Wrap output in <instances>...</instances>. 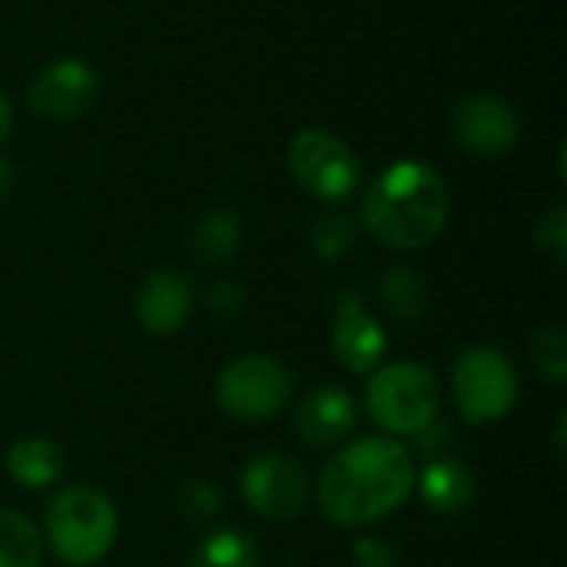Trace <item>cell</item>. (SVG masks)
Returning <instances> with one entry per match:
<instances>
[{
  "label": "cell",
  "mask_w": 567,
  "mask_h": 567,
  "mask_svg": "<svg viewBox=\"0 0 567 567\" xmlns=\"http://www.w3.org/2000/svg\"><path fill=\"white\" fill-rule=\"evenodd\" d=\"M13 183H17V169L7 156H0V206L13 196Z\"/></svg>",
  "instance_id": "4316f807"
},
{
  "label": "cell",
  "mask_w": 567,
  "mask_h": 567,
  "mask_svg": "<svg viewBox=\"0 0 567 567\" xmlns=\"http://www.w3.org/2000/svg\"><path fill=\"white\" fill-rule=\"evenodd\" d=\"M43 535L37 522L17 508H0V567H40Z\"/></svg>",
  "instance_id": "ac0fdd59"
},
{
  "label": "cell",
  "mask_w": 567,
  "mask_h": 567,
  "mask_svg": "<svg viewBox=\"0 0 567 567\" xmlns=\"http://www.w3.org/2000/svg\"><path fill=\"white\" fill-rule=\"evenodd\" d=\"M239 495L262 522H292L312 498L302 462L286 452H259L239 472Z\"/></svg>",
  "instance_id": "ba28073f"
},
{
  "label": "cell",
  "mask_w": 567,
  "mask_h": 567,
  "mask_svg": "<svg viewBox=\"0 0 567 567\" xmlns=\"http://www.w3.org/2000/svg\"><path fill=\"white\" fill-rule=\"evenodd\" d=\"M449 130L465 153L478 159H498L518 146L522 116L502 93L475 90L455 100L449 113Z\"/></svg>",
  "instance_id": "9c48e42d"
},
{
  "label": "cell",
  "mask_w": 567,
  "mask_h": 567,
  "mask_svg": "<svg viewBox=\"0 0 567 567\" xmlns=\"http://www.w3.org/2000/svg\"><path fill=\"white\" fill-rule=\"evenodd\" d=\"M63 468H66L63 449L43 435H23L7 449V475L23 492L53 488L63 478Z\"/></svg>",
  "instance_id": "9a60e30c"
},
{
  "label": "cell",
  "mask_w": 567,
  "mask_h": 567,
  "mask_svg": "<svg viewBox=\"0 0 567 567\" xmlns=\"http://www.w3.org/2000/svg\"><path fill=\"white\" fill-rule=\"evenodd\" d=\"M535 243L542 246V252H548L555 262H565L567 256V209L558 203L551 206L538 226H535Z\"/></svg>",
  "instance_id": "603a6c76"
},
{
  "label": "cell",
  "mask_w": 567,
  "mask_h": 567,
  "mask_svg": "<svg viewBox=\"0 0 567 567\" xmlns=\"http://www.w3.org/2000/svg\"><path fill=\"white\" fill-rule=\"evenodd\" d=\"M10 130H13V106H10V100L3 96V90H0V143L10 136Z\"/></svg>",
  "instance_id": "83f0119b"
},
{
  "label": "cell",
  "mask_w": 567,
  "mask_h": 567,
  "mask_svg": "<svg viewBox=\"0 0 567 567\" xmlns=\"http://www.w3.org/2000/svg\"><path fill=\"white\" fill-rule=\"evenodd\" d=\"M100 96V76L83 56H60L43 63L27 86V100L37 116L66 123L93 110Z\"/></svg>",
  "instance_id": "30bf717a"
},
{
  "label": "cell",
  "mask_w": 567,
  "mask_h": 567,
  "mask_svg": "<svg viewBox=\"0 0 567 567\" xmlns=\"http://www.w3.org/2000/svg\"><path fill=\"white\" fill-rule=\"evenodd\" d=\"M415 439V445H419V455L425 458V462H432V458H442V455H449V445H452V429L442 422V419H435L432 425H425L419 435H412Z\"/></svg>",
  "instance_id": "484cf974"
},
{
  "label": "cell",
  "mask_w": 567,
  "mask_h": 567,
  "mask_svg": "<svg viewBox=\"0 0 567 567\" xmlns=\"http://www.w3.org/2000/svg\"><path fill=\"white\" fill-rule=\"evenodd\" d=\"M452 395L465 425H495L518 405V369L498 346H468L452 365Z\"/></svg>",
  "instance_id": "8992f818"
},
{
  "label": "cell",
  "mask_w": 567,
  "mask_h": 567,
  "mask_svg": "<svg viewBox=\"0 0 567 567\" xmlns=\"http://www.w3.org/2000/svg\"><path fill=\"white\" fill-rule=\"evenodd\" d=\"M243 302H246V292H243V286L233 282V279H219V282H213V289L206 292V309H209L213 316H223V319L236 316V312L243 309Z\"/></svg>",
  "instance_id": "d4e9b609"
},
{
  "label": "cell",
  "mask_w": 567,
  "mask_h": 567,
  "mask_svg": "<svg viewBox=\"0 0 567 567\" xmlns=\"http://www.w3.org/2000/svg\"><path fill=\"white\" fill-rule=\"evenodd\" d=\"M193 306H196V289H193L189 276L179 269H169V266L143 276V282L136 286V296H133V316H136L140 329L150 336H159V339L176 336L189 322Z\"/></svg>",
  "instance_id": "7c38bea8"
},
{
  "label": "cell",
  "mask_w": 567,
  "mask_h": 567,
  "mask_svg": "<svg viewBox=\"0 0 567 567\" xmlns=\"http://www.w3.org/2000/svg\"><path fill=\"white\" fill-rule=\"evenodd\" d=\"M289 173L319 203L339 206L362 186V163L355 150L322 126H306L289 140Z\"/></svg>",
  "instance_id": "52a82bcc"
},
{
  "label": "cell",
  "mask_w": 567,
  "mask_h": 567,
  "mask_svg": "<svg viewBox=\"0 0 567 567\" xmlns=\"http://www.w3.org/2000/svg\"><path fill=\"white\" fill-rule=\"evenodd\" d=\"M329 346H332V355L339 359V365L352 375H369L372 369L382 365L389 336H385L382 322L375 319V312L365 306L362 292L346 289L336 299Z\"/></svg>",
  "instance_id": "8fae6325"
},
{
  "label": "cell",
  "mask_w": 567,
  "mask_h": 567,
  "mask_svg": "<svg viewBox=\"0 0 567 567\" xmlns=\"http://www.w3.org/2000/svg\"><path fill=\"white\" fill-rule=\"evenodd\" d=\"M292 425L306 445L336 449L352 439V432L359 425V402L346 385L322 382L299 399V405L292 412Z\"/></svg>",
  "instance_id": "4fadbf2b"
},
{
  "label": "cell",
  "mask_w": 567,
  "mask_h": 567,
  "mask_svg": "<svg viewBox=\"0 0 567 567\" xmlns=\"http://www.w3.org/2000/svg\"><path fill=\"white\" fill-rule=\"evenodd\" d=\"M565 429H567V419L561 415V419H558V425H555V445H558V458L565 455Z\"/></svg>",
  "instance_id": "f1b7e54d"
},
{
  "label": "cell",
  "mask_w": 567,
  "mask_h": 567,
  "mask_svg": "<svg viewBox=\"0 0 567 567\" xmlns=\"http://www.w3.org/2000/svg\"><path fill=\"white\" fill-rule=\"evenodd\" d=\"M362 405L369 419L392 439H412L439 419L442 389L429 365L382 362L369 372Z\"/></svg>",
  "instance_id": "277c9868"
},
{
  "label": "cell",
  "mask_w": 567,
  "mask_h": 567,
  "mask_svg": "<svg viewBox=\"0 0 567 567\" xmlns=\"http://www.w3.org/2000/svg\"><path fill=\"white\" fill-rule=\"evenodd\" d=\"M306 236H309V246H312V252L319 259L336 262V259H346L355 249V243H359V219L342 213V209H326V213H319L309 223Z\"/></svg>",
  "instance_id": "ffe728a7"
},
{
  "label": "cell",
  "mask_w": 567,
  "mask_h": 567,
  "mask_svg": "<svg viewBox=\"0 0 567 567\" xmlns=\"http://www.w3.org/2000/svg\"><path fill=\"white\" fill-rule=\"evenodd\" d=\"M415 492L435 515H462L475 502L478 482L462 458L442 455L415 472Z\"/></svg>",
  "instance_id": "5bb4252c"
},
{
  "label": "cell",
  "mask_w": 567,
  "mask_h": 567,
  "mask_svg": "<svg viewBox=\"0 0 567 567\" xmlns=\"http://www.w3.org/2000/svg\"><path fill=\"white\" fill-rule=\"evenodd\" d=\"M379 299L382 309L402 322V326H415L422 322V316L429 312V282L419 269L412 266H389L379 279Z\"/></svg>",
  "instance_id": "e0dca14e"
},
{
  "label": "cell",
  "mask_w": 567,
  "mask_h": 567,
  "mask_svg": "<svg viewBox=\"0 0 567 567\" xmlns=\"http://www.w3.org/2000/svg\"><path fill=\"white\" fill-rule=\"evenodd\" d=\"M40 535L63 565L93 567L120 538V512L103 488L66 485L47 502Z\"/></svg>",
  "instance_id": "3957f363"
},
{
  "label": "cell",
  "mask_w": 567,
  "mask_h": 567,
  "mask_svg": "<svg viewBox=\"0 0 567 567\" xmlns=\"http://www.w3.org/2000/svg\"><path fill=\"white\" fill-rule=\"evenodd\" d=\"M445 176L422 159H399L385 166L365 189L359 229L395 252H419L432 246L449 223Z\"/></svg>",
  "instance_id": "7a4b0ae2"
},
{
  "label": "cell",
  "mask_w": 567,
  "mask_h": 567,
  "mask_svg": "<svg viewBox=\"0 0 567 567\" xmlns=\"http://www.w3.org/2000/svg\"><path fill=\"white\" fill-rule=\"evenodd\" d=\"M296 395V372L269 352H246L226 362L216 375L213 399L223 415L259 425L289 409Z\"/></svg>",
  "instance_id": "5b68a950"
},
{
  "label": "cell",
  "mask_w": 567,
  "mask_h": 567,
  "mask_svg": "<svg viewBox=\"0 0 567 567\" xmlns=\"http://www.w3.org/2000/svg\"><path fill=\"white\" fill-rule=\"evenodd\" d=\"M532 365L535 372L551 382V385H565L567 382V336L561 326H548L535 336L532 342Z\"/></svg>",
  "instance_id": "7402d4cb"
},
{
  "label": "cell",
  "mask_w": 567,
  "mask_h": 567,
  "mask_svg": "<svg viewBox=\"0 0 567 567\" xmlns=\"http://www.w3.org/2000/svg\"><path fill=\"white\" fill-rule=\"evenodd\" d=\"M415 455L392 435H362L336 445L319 468L316 502L336 528H369L395 515L415 492Z\"/></svg>",
  "instance_id": "6da1fadb"
},
{
  "label": "cell",
  "mask_w": 567,
  "mask_h": 567,
  "mask_svg": "<svg viewBox=\"0 0 567 567\" xmlns=\"http://www.w3.org/2000/svg\"><path fill=\"white\" fill-rule=\"evenodd\" d=\"M223 505H226V495H223L219 485L209 482V478H189V482H183L179 492H176V508H179V515H183L189 525H206V522H213V518L223 512Z\"/></svg>",
  "instance_id": "44dd1931"
},
{
  "label": "cell",
  "mask_w": 567,
  "mask_h": 567,
  "mask_svg": "<svg viewBox=\"0 0 567 567\" xmlns=\"http://www.w3.org/2000/svg\"><path fill=\"white\" fill-rule=\"evenodd\" d=\"M352 561L359 567H399V555H395V548L385 538L365 535V538H355Z\"/></svg>",
  "instance_id": "cb8c5ba5"
},
{
  "label": "cell",
  "mask_w": 567,
  "mask_h": 567,
  "mask_svg": "<svg viewBox=\"0 0 567 567\" xmlns=\"http://www.w3.org/2000/svg\"><path fill=\"white\" fill-rule=\"evenodd\" d=\"M189 567H259V548L243 528H216L193 548Z\"/></svg>",
  "instance_id": "d6986e66"
},
{
  "label": "cell",
  "mask_w": 567,
  "mask_h": 567,
  "mask_svg": "<svg viewBox=\"0 0 567 567\" xmlns=\"http://www.w3.org/2000/svg\"><path fill=\"white\" fill-rule=\"evenodd\" d=\"M243 246V223L233 209L213 206L189 229V256L203 266L229 262Z\"/></svg>",
  "instance_id": "2e32d148"
}]
</instances>
